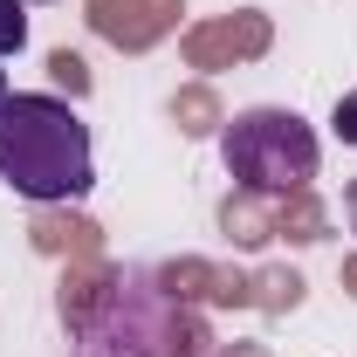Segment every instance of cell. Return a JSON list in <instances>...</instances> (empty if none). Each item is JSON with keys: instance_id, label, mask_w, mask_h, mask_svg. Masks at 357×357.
Returning <instances> with one entry per match:
<instances>
[{"instance_id": "5", "label": "cell", "mask_w": 357, "mask_h": 357, "mask_svg": "<svg viewBox=\"0 0 357 357\" xmlns=\"http://www.w3.org/2000/svg\"><path fill=\"white\" fill-rule=\"evenodd\" d=\"M330 124H337L344 144H357V89H351V96H337V117H330Z\"/></svg>"}, {"instance_id": "6", "label": "cell", "mask_w": 357, "mask_h": 357, "mask_svg": "<svg viewBox=\"0 0 357 357\" xmlns=\"http://www.w3.org/2000/svg\"><path fill=\"white\" fill-rule=\"evenodd\" d=\"M0 103H7V69H0Z\"/></svg>"}, {"instance_id": "3", "label": "cell", "mask_w": 357, "mask_h": 357, "mask_svg": "<svg viewBox=\"0 0 357 357\" xmlns=\"http://www.w3.org/2000/svg\"><path fill=\"white\" fill-rule=\"evenodd\" d=\"M220 158L248 192H303L323 165V144L296 110L261 103V110H241L220 131Z\"/></svg>"}, {"instance_id": "2", "label": "cell", "mask_w": 357, "mask_h": 357, "mask_svg": "<svg viewBox=\"0 0 357 357\" xmlns=\"http://www.w3.org/2000/svg\"><path fill=\"white\" fill-rule=\"evenodd\" d=\"M83 357H199V330L144 268H131L83 316Z\"/></svg>"}, {"instance_id": "1", "label": "cell", "mask_w": 357, "mask_h": 357, "mask_svg": "<svg viewBox=\"0 0 357 357\" xmlns=\"http://www.w3.org/2000/svg\"><path fill=\"white\" fill-rule=\"evenodd\" d=\"M0 178L35 206L89 199L96 151H89V124L76 117V103H62L48 89H7V103H0Z\"/></svg>"}, {"instance_id": "4", "label": "cell", "mask_w": 357, "mask_h": 357, "mask_svg": "<svg viewBox=\"0 0 357 357\" xmlns=\"http://www.w3.org/2000/svg\"><path fill=\"white\" fill-rule=\"evenodd\" d=\"M28 48V0H0V55Z\"/></svg>"}]
</instances>
